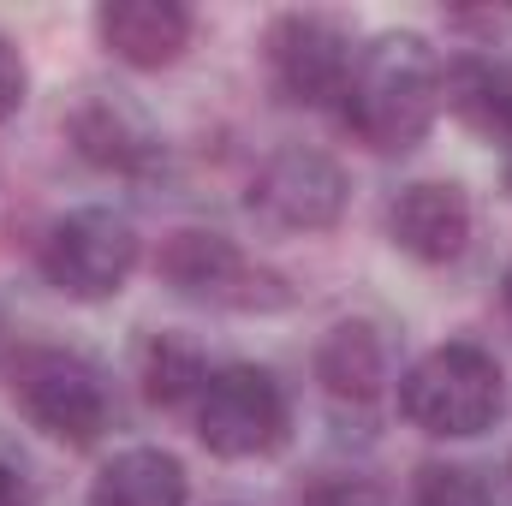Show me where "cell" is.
<instances>
[{
  "label": "cell",
  "mask_w": 512,
  "mask_h": 506,
  "mask_svg": "<svg viewBox=\"0 0 512 506\" xmlns=\"http://www.w3.org/2000/svg\"><path fill=\"white\" fill-rule=\"evenodd\" d=\"M441 114V54L417 30H382L358 48L340 120L358 143L376 155H405L417 149Z\"/></svg>",
  "instance_id": "6da1fadb"
},
{
  "label": "cell",
  "mask_w": 512,
  "mask_h": 506,
  "mask_svg": "<svg viewBox=\"0 0 512 506\" xmlns=\"http://www.w3.org/2000/svg\"><path fill=\"white\" fill-rule=\"evenodd\" d=\"M399 411L411 429L441 435V441H471L495 429L507 411V381H501L495 352H483L477 340H447L423 352L399 376Z\"/></svg>",
  "instance_id": "7a4b0ae2"
},
{
  "label": "cell",
  "mask_w": 512,
  "mask_h": 506,
  "mask_svg": "<svg viewBox=\"0 0 512 506\" xmlns=\"http://www.w3.org/2000/svg\"><path fill=\"white\" fill-rule=\"evenodd\" d=\"M155 274L191 298V304H209V310H245V316H262V310H286L292 304V286L280 268L256 262L245 245H233L227 233H209V227H179L161 239L155 251Z\"/></svg>",
  "instance_id": "3957f363"
},
{
  "label": "cell",
  "mask_w": 512,
  "mask_h": 506,
  "mask_svg": "<svg viewBox=\"0 0 512 506\" xmlns=\"http://www.w3.org/2000/svg\"><path fill=\"white\" fill-rule=\"evenodd\" d=\"M12 399L42 435L66 447H96L114 423V393L102 364L72 346H24L12 358Z\"/></svg>",
  "instance_id": "277c9868"
},
{
  "label": "cell",
  "mask_w": 512,
  "mask_h": 506,
  "mask_svg": "<svg viewBox=\"0 0 512 506\" xmlns=\"http://www.w3.org/2000/svg\"><path fill=\"white\" fill-rule=\"evenodd\" d=\"M292 435V399L274 370L262 364H227L209 370L197 393V441L215 459H268Z\"/></svg>",
  "instance_id": "5b68a950"
},
{
  "label": "cell",
  "mask_w": 512,
  "mask_h": 506,
  "mask_svg": "<svg viewBox=\"0 0 512 506\" xmlns=\"http://www.w3.org/2000/svg\"><path fill=\"white\" fill-rule=\"evenodd\" d=\"M137 256H143V239L120 209H72L48 227L42 239V274L54 292L78 298V304H102L114 292H126V280L137 274Z\"/></svg>",
  "instance_id": "8992f818"
},
{
  "label": "cell",
  "mask_w": 512,
  "mask_h": 506,
  "mask_svg": "<svg viewBox=\"0 0 512 506\" xmlns=\"http://www.w3.org/2000/svg\"><path fill=\"white\" fill-rule=\"evenodd\" d=\"M262 54H268L274 90L298 108H340L352 60H358L346 24L328 12H280L262 36Z\"/></svg>",
  "instance_id": "52a82bcc"
},
{
  "label": "cell",
  "mask_w": 512,
  "mask_h": 506,
  "mask_svg": "<svg viewBox=\"0 0 512 506\" xmlns=\"http://www.w3.org/2000/svg\"><path fill=\"white\" fill-rule=\"evenodd\" d=\"M245 203L274 233H328L346 215V167L322 149L286 143L256 167Z\"/></svg>",
  "instance_id": "ba28073f"
},
{
  "label": "cell",
  "mask_w": 512,
  "mask_h": 506,
  "mask_svg": "<svg viewBox=\"0 0 512 506\" xmlns=\"http://www.w3.org/2000/svg\"><path fill=\"white\" fill-rule=\"evenodd\" d=\"M387 239L411 262H459L471 245V197L453 179H417L387 203Z\"/></svg>",
  "instance_id": "9c48e42d"
},
{
  "label": "cell",
  "mask_w": 512,
  "mask_h": 506,
  "mask_svg": "<svg viewBox=\"0 0 512 506\" xmlns=\"http://www.w3.org/2000/svg\"><path fill=\"white\" fill-rule=\"evenodd\" d=\"M66 131H72V149L90 167L120 173V179H143L161 161V131L149 126V114L131 108L126 96H84L72 108Z\"/></svg>",
  "instance_id": "30bf717a"
},
{
  "label": "cell",
  "mask_w": 512,
  "mask_h": 506,
  "mask_svg": "<svg viewBox=\"0 0 512 506\" xmlns=\"http://www.w3.org/2000/svg\"><path fill=\"white\" fill-rule=\"evenodd\" d=\"M96 36L114 60L137 72H161L191 48V12L179 0H108L96 12Z\"/></svg>",
  "instance_id": "8fae6325"
},
{
  "label": "cell",
  "mask_w": 512,
  "mask_h": 506,
  "mask_svg": "<svg viewBox=\"0 0 512 506\" xmlns=\"http://www.w3.org/2000/svg\"><path fill=\"white\" fill-rule=\"evenodd\" d=\"M441 108H453L477 137H489L495 149L512 137V66L489 54H459L441 66Z\"/></svg>",
  "instance_id": "7c38bea8"
},
{
  "label": "cell",
  "mask_w": 512,
  "mask_h": 506,
  "mask_svg": "<svg viewBox=\"0 0 512 506\" xmlns=\"http://www.w3.org/2000/svg\"><path fill=\"white\" fill-rule=\"evenodd\" d=\"M185 495H191V477H185V465L173 453L126 447L96 471L84 506H185Z\"/></svg>",
  "instance_id": "4fadbf2b"
},
{
  "label": "cell",
  "mask_w": 512,
  "mask_h": 506,
  "mask_svg": "<svg viewBox=\"0 0 512 506\" xmlns=\"http://www.w3.org/2000/svg\"><path fill=\"white\" fill-rule=\"evenodd\" d=\"M316 381L346 399V405H370L387 387V346L370 322H340L328 328V340L316 346Z\"/></svg>",
  "instance_id": "5bb4252c"
},
{
  "label": "cell",
  "mask_w": 512,
  "mask_h": 506,
  "mask_svg": "<svg viewBox=\"0 0 512 506\" xmlns=\"http://www.w3.org/2000/svg\"><path fill=\"white\" fill-rule=\"evenodd\" d=\"M137 376H143V393H149V405H197V393L209 387V358L191 346V340H179V334H155L149 346H143V364H137Z\"/></svg>",
  "instance_id": "9a60e30c"
},
{
  "label": "cell",
  "mask_w": 512,
  "mask_h": 506,
  "mask_svg": "<svg viewBox=\"0 0 512 506\" xmlns=\"http://www.w3.org/2000/svg\"><path fill=\"white\" fill-rule=\"evenodd\" d=\"M405 506H495V489L471 465H423Z\"/></svg>",
  "instance_id": "2e32d148"
},
{
  "label": "cell",
  "mask_w": 512,
  "mask_h": 506,
  "mask_svg": "<svg viewBox=\"0 0 512 506\" xmlns=\"http://www.w3.org/2000/svg\"><path fill=\"white\" fill-rule=\"evenodd\" d=\"M298 506H387V495L370 477H322L298 495Z\"/></svg>",
  "instance_id": "e0dca14e"
},
{
  "label": "cell",
  "mask_w": 512,
  "mask_h": 506,
  "mask_svg": "<svg viewBox=\"0 0 512 506\" xmlns=\"http://www.w3.org/2000/svg\"><path fill=\"white\" fill-rule=\"evenodd\" d=\"M0 506H36V477H30V459L0 435Z\"/></svg>",
  "instance_id": "ac0fdd59"
},
{
  "label": "cell",
  "mask_w": 512,
  "mask_h": 506,
  "mask_svg": "<svg viewBox=\"0 0 512 506\" xmlns=\"http://www.w3.org/2000/svg\"><path fill=\"white\" fill-rule=\"evenodd\" d=\"M24 90H30V72H24V54L0 36V120H12L24 108Z\"/></svg>",
  "instance_id": "d6986e66"
},
{
  "label": "cell",
  "mask_w": 512,
  "mask_h": 506,
  "mask_svg": "<svg viewBox=\"0 0 512 506\" xmlns=\"http://www.w3.org/2000/svg\"><path fill=\"white\" fill-rule=\"evenodd\" d=\"M501 179H507V191H512V137L501 143Z\"/></svg>",
  "instance_id": "ffe728a7"
},
{
  "label": "cell",
  "mask_w": 512,
  "mask_h": 506,
  "mask_svg": "<svg viewBox=\"0 0 512 506\" xmlns=\"http://www.w3.org/2000/svg\"><path fill=\"white\" fill-rule=\"evenodd\" d=\"M501 298L512 304V262H507V274H501Z\"/></svg>",
  "instance_id": "44dd1931"
},
{
  "label": "cell",
  "mask_w": 512,
  "mask_h": 506,
  "mask_svg": "<svg viewBox=\"0 0 512 506\" xmlns=\"http://www.w3.org/2000/svg\"><path fill=\"white\" fill-rule=\"evenodd\" d=\"M227 506H239V501H227Z\"/></svg>",
  "instance_id": "7402d4cb"
},
{
  "label": "cell",
  "mask_w": 512,
  "mask_h": 506,
  "mask_svg": "<svg viewBox=\"0 0 512 506\" xmlns=\"http://www.w3.org/2000/svg\"><path fill=\"white\" fill-rule=\"evenodd\" d=\"M0 334H6V328H0Z\"/></svg>",
  "instance_id": "603a6c76"
},
{
  "label": "cell",
  "mask_w": 512,
  "mask_h": 506,
  "mask_svg": "<svg viewBox=\"0 0 512 506\" xmlns=\"http://www.w3.org/2000/svg\"><path fill=\"white\" fill-rule=\"evenodd\" d=\"M507 477H512V471H507Z\"/></svg>",
  "instance_id": "cb8c5ba5"
}]
</instances>
